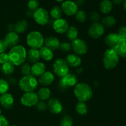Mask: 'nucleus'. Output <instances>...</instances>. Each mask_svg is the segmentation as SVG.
<instances>
[{"mask_svg": "<svg viewBox=\"0 0 126 126\" xmlns=\"http://www.w3.org/2000/svg\"><path fill=\"white\" fill-rule=\"evenodd\" d=\"M8 55L10 62L15 66H20L27 60V50L23 46L18 44L10 49Z\"/></svg>", "mask_w": 126, "mask_h": 126, "instance_id": "1", "label": "nucleus"}, {"mask_svg": "<svg viewBox=\"0 0 126 126\" xmlns=\"http://www.w3.org/2000/svg\"><path fill=\"white\" fill-rule=\"evenodd\" d=\"M74 95L79 102H87L93 97V90L89 84L84 82L78 83L74 87Z\"/></svg>", "mask_w": 126, "mask_h": 126, "instance_id": "2", "label": "nucleus"}, {"mask_svg": "<svg viewBox=\"0 0 126 126\" xmlns=\"http://www.w3.org/2000/svg\"><path fill=\"white\" fill-rule=\"evenodd\" d=\"M119 56L114 49L108 48L105 51L103 55V65L107 70L115 68L119 62Z\"/></svg>", "mask_w": 126, "mask_h": 126, "instance_id": "3", "label": "nucleus"}, {"mask_svg": "<svg viewBox=\"0 0 126 126\" xmlns=\"http://www.w3.org/2000/svg\"><path fill=\"white\" fill-rule=\"evenodd\" d=\"M20 89L24 92H34L39 85L38 79L32 75L23 76L18 82Z\"/></svg>", "mask_w": 126, "mask_h": 126, "instance_id": "4", "label": "nucleus"}, {"mask_svg": "<svg viewBox=\"0 0 126 126\" xmlns=\"http://www.w3.org/2000/svg\"><path fill=\"white\" fill-rule=\"evenodd\" d=\"M44 38L43 34L38 31H32L27 34L26 43L32 49H39L44 46Z\"/></svg>", "mask_w": 126, "mask_h": 126, "instance_id": "5", "label": "nucleus"}, {"mask_svg": "<svg viewBox=\"0 0 126 126\" xmlns=\"http://www.w3.org/2000/svg\"><path fill=\"white\" fill-rule=\"evenodd\" d=\"M53 73L59 78H62L69 73L70 66L65 59L62 58H58L54 60L52 65Z\"/></svg>", "mask_w": 126, "mask_h": 126, "instance_id": "6", "label": "nucleus"}, {"mask_svg": "<svg viewBox=\"0 0 126 126\" xmlns=\"http://www.w3.org/2000/svg\"><path fill=\"white\" fill-rule=\"evenodd\" d=\"M33 18L37 24L41 26H44L49 23V13L46 9L39 7L33 12Z\"/></svg>", "mask_w": 126, "mask_h": 126, "instance_id": "7", "label": "nucleus"}, {"mask_svg": "<svg viewBox=\"0 0 126 126\" xmlns=\"http://www.w3.org/2000/svg\"><path fill=\"white\" fill-rule=\"evenodd\" d=\"M39 100L38 94L34 91L24 92L20 97L21 104L25 107H34Z\"/></svg>", "mask_w": 126, "mask_h": 126, "instance_id": "8", "label": "nucleus"}, {"mask_svg": "<svg viewBox=\"0 0 126 126\" xmlns=\"http://www.w3.org/2000/svg\"><path fill=\"white\" fill-rule=\"evenodd\" d=\"M72 50L74 53L79 56L85 55L88 51V46L86 42L81 38H78L71 41Z\"/></svg>", "mask_w": 126, "mask_h": 126, "instance_id": "9", "label": "nucleus"}, {"mask_svg": "<svg viewBox=\"0 0 126 126\" xmlns=\"http://www.w3.org/2000/svg\"><path fill=\"white\" fill-rule=\"evenodd\" d=\"M77 84L78 78L76 76L70 73L61 78L59 81V86L63 90H66L75 87Z\"/></svg>", "mask_w": 126, "mask_h": 126, "instance_id": "10", "label": "nucleus"}, {"mask_svg": "<svg viewBox=\"0 0 126 126\" xmlns=\"http://www.w3.org/2000/svg\"><path fill=\"white\" fill-rule=\"evenodd\" d=\"M105 30L103 25L100 22L92 23L89 27L88 34L91 38L97 39L102 37L104 34Z\"/></svg>", "mask_w": 126, "mask_h": 126, "instance_id": "11", "label": "nucleus"}, {"mask_svg": "<svg viewBox=\"0 0 126 126\" xmlns=\"http://www.w3.org/2000/svg\"><path fill=\"white\" fill-rule=\"evenodd\" d=\"M61 9L63 13L67 16H73L78 11V6L75 1L71 0L65 1L62 3Z\"/></svg>", "mask_w": 126, "mask_h": 126, "instance_id": "12", "label": "nucleus"}, {"mask_svg": "<svg viewBox=\"0 0 126 126\" xmlns=\"http://www.w3.org/2000/svg\"><path fill=\"white\" fill-rule=\"evenodd\" d=\"M69 23L65 18H60L54 20L52 23V28L55 33L60 34H65L68 30Z\"/></svg>", "mask_w": 126, "mask_h": 126, "instance_id": "13", "label": "nucleus"}, {"mask_svg": "<svg viewBox=\"0 0 126 126\" xmlns=\"http://www.w3.org/2000/svg\"><path fill=\"white\" fill-rule=\"evenodd\" d=\"M48 109L52 113L54 114H59L62 112L63 107L62 102L58 98L52 97L48 100Z\"/></svg>", "mask_w": 126, "mask_h": 126, "instance_id": "14", "label": "nucleus"}, {"mask_svg": "<svg viewBox=\"0 0 126 126\" xmlns=\"http://www.w3.org/2000/svg\"><path fill=\"white\" fill-rule=\"evenodd\" d=\"M0 104L1 107L6 110H10L14 105V97L11 93H5L0 96Z\"/></svg>", "mask_w": 126, "mask_h": 126, "instance_id": "15", "label": "nucleus"}, {"mask_svg": "<svg viewBox=\"0 0 126 126\" xmlns=\"http://www.w3.org/2000/svg\"><path fill=\"white\" fill-rule=\"evenodd\" d=\"M7 47L10 48L18 45L20 41V37L15 32H9L5 35L3 39Z\"/></svg>", "mask_w": 126, "mask_h": 126, "instance_id": "16", "label": "nucleus"}, {"mask_svg": "<svg viewBox=\"0 0 126 126\" xmlns=\"http://www.w3.org/2000/svg\"><path fill=\"white\" fill-rule=\"evenodd\" d=\"M38 82L43 86L47 87L54 82L55 80V75L50 71H46L43 75L39 76Z\"/></svg>", "mask_w": 126, "mask_h": 126, "instance_id": "17", "label": "nucleus"}, {"mask_svg": "<svg viewBox=\"0 0 126 126\" xmlns=\"http://www.w3.org/2000/svg\"><path fill=\"white\" fill-rule=\"evenodd\" d=\"M65 60L67 63L68 65L71 68H78L81 66L82 63V59L81 56L75 53H70L68 54Z\"/></svg>", "mask_w": 126, "mask_h": 126, "instance_id": "18", "label": "nucleus"}, {"mask_svg": "<svg viewBox=\"0 0 126 126\" xmlns=\"http://www.w3.org/2000/svg\"><path fill=\"white\" fill-rule=\"evenodd\" d=\"M121 38L118 33H110L105 37L104 41L109 48L114 49L120 41Z\"/></svg>", "mask_w": 126, "mask_h": 126, "instance_id": "19", "label": "nucleus"}, {"mask_svg": "<svg viewBox=\"0 0 126 126\" xmlns=\"http://www.w3.org/2000/svg\"><path fill=\"white\" fill-rule=\"evenodd\" d=\"M61 42L59 39V38L54 36H50L44 38V46L51 49L53 51L58 50L60 47V44Z\"/></svg>", "mask_w": 126, "mask_h": 126, "instance_id": "20", "label": "nucleus"}, {"mask_svg": "<svg viewBox=\"0 0 126 126\" xmlns=\"http://www.w3.org/2000/svg\"><path fill=\"white\" fill-rule=\"evenodd\" d=\"M46 71V66L45 63L42 62H38L35 63H33L32 65L31 75L36 78H39Z\"/></svg>", "mask_w": 126, "mask_h": 126, "instance_id": "21", "label": "nucleus"}, {"mask_svg": "<svg viewBox=\"0 0 126 126\" xmlns=\"http://www.w3.org/2000/svg\"><path fill=\"white\" fill-rule=\"evenodd\" d=\"M27 59L28 60V63L33 64L39 62L41 57L39 49L30 48L28 50H27Z\"/></svg>", "mask_w": 126, "mask_h": 126, "instance_id": "22", "label": "nucleus"}, {"mask_svg": "<svg viewBox=\"0 0 126 126\" xmlns=\"http://www.w3.org/2000/svg\"><path fill=\"white\" fill-rule=\"evenodd\" d=\"M39 54H40L41 59L46 62L51 61L54 57V51L51 49H49L48 47H46L45 46H43V47L39 49Z\"/></svg>", "mask_w": 126, "mask_h": 126, "instance_id": "23", "label": "nucleus"}, {"mask_svg": "<svg viewBox=\"0 0 126 126\" xmlns=\"http://www.w3.org/2000/svg\"><path fill=\"white\" fill-rule=\"evenodd\" d=\"M28 28V23L26 20H18L14 25V32L18 34L24 33Z\"/></svg>", "mask_w": 126, "mask_h": 126, "instance_id": "24", "label": "nucleus"}, {"mask_svg": "<svg viewBox=\"0 0 126 126\" xmlns=\"http://www.w3.org/2000/svg\"><path fill=\"white\" fill-rule=\"evenodd\" d=\"M37 94H38L39 100L46 101L50 98L51 91L48 87L43 86L38 90Z\"/></svg>", "mask_w": 126, "mask_h": 126, "instance_id": "25", "label": "nucleus"}, {"mask_svg": "<svg viewBox=\"0 0 126 126\" xmlns=\"http://www.w3.org/2000/svg\"><path fill=\"white\" fill-rule=\"evenodd\" d=\"M113 4L111 0H102L100 3V11L104 14H108L113 9Z\"/></svg>", "mask_w": 126, "mask_h": 126, "instance_id": "26", "label": "nucleus"}, {"mask_svg": "<svg viewBox=\"0 0 126 126\" xmlns=\"http://www.w3.org/2000/svg\"><path fill=\"white\" fill-rule=\"evenodd\" d=\"M114 49L119 55V57L126 59V40L121 39Z\"/></svg>", "mask_w": 126, "mask_h": 126, "instance_id": "27", "label": "nucleus"}, {"mask_svg": "<svg viewBox=\"0 0 126 126\" xmlns=\"http://www.w3.org/2000/svg\"><path fill=\"white\" fill-rule=\"evenodd\" d=\"M1 71L6 76H11L14 73L15 66L9 61L1 65Z\"/></svg>", "mask_w": 126, "mask_h": 126, "instance_id": "28", "label": "nucleus"}, {"mask_svg": "<svg viewBox=\"0 0 126 126\" xmlns=\"http://www.w3.org/2000/svg\"><path fill=\"white\" fill-rule=\"evenodd\" d=\"M75 110L79 115L84 116L88 113V106L86 102H78L75 106Z\"/></svg>", "mask_w": 126, "mask_h": 126, "instance_id": "29", "label": "nucleus"}, {"mask_svg": "<svg viewBox=\"0 0 126 126\" xmlns=\"http://www.w3.org/2000/svg\"><path fill=\"white\" fill-rule=\"evenodd\" d=\"M65 34H66V38L71 41H73L78 38L79 30L75 26H70L68 30Z\"/></svg>", "mask_w": 126, "mask_h": 126, "instance_id": "30", "label": "nucleus"}, {"mask_svg": "<svg viewBox=\"0 0 126 126\" xmlns=\"http://www.w3.org/2000/svg\"><path fill=\"white\" fill-rule=\"evenodd\" d=\"M116 19L112 16H107L103 17L102 19V24L104 27H113L116 24Z\"/></svg>", "mask_w": 126, "mask_h": 126, "instance_id": "31", "label": "nucleus"}, {"mask_svg": "<svg viewBox=\"0 0 126 126\" xmlns=\"http://www.w3.org/2000/svg\"><path fill=\"white\" fill-rule=\"evenodd\" d=\"M62 13L63 12L62 11L61 7L58 6H55L53 7L51 9V10H50V13H49V16H50L52 19L55 20L62 18Z\"/></svg>", "mask_w": 126, "mask_h": 126, "instance_id": "32", "label": "nucleus"}, {"mask_svg": "<svg viewBox=\"0 0 126 126\" xmlns=\"http://www.w3.org/2000/svg\"><path fill=\"white\" fill-rule=\"evenodd\" d=\"M32 65L28 62H25L20 66V71L23 76L31 75Z\"/></svg>", "mask_w": 126, "mask_h": 126, "instance_id": "33", "label": "nucleus"}, {"mask_svg": "<svg viewBox=\"0 0 126 126\" xmlns=\"http://www.w3.org/2000/svg\"><path fill=\"white\" fill-rule=\"evenodd\" d=\"M75 16L76 20L80 23H84L87 21V14L84 10H78Z\"/></svg>", "mask_w": 126, "mask_h": 126, "instance_id": "34", "label": "nucleus"}, {"mask_svg": "<svg viewBox=\"0 0 126 126\" xmlns=\"http://www.w3.org/2000/svg\"><path fill=\"white\" fill-rule=\"evenodd\" d=\"M9 89V84L6 80L0 78V95L8 92Z\"/></svg>", "mask_w": 126, "mask_h": 126, "instance_id": "35", "label": "nucleus"}, {"mask_svg": "<svg viewBox=\"0 0 126 126\" xmlns=\"http://www.w3.org/2000/svg\"><path fill=\"white\" fill-rule=\"evenodd\" d=\"M73 120L69 115H65L61 119L60 122V126H73Z\"/></svg>", "mask_w": 126, "mask_h": 126, "instance_id": "36", "label": "nucleus"}, {"mask_svg": "<svg viewBox=\"0 0 126 126\" xmlns=\"http://www.w3.org/2000/svg\"><path fill=\"white\" fill-rule=\"evenodd\" d=\"M59 49H60L62 52H70L71 50H72L71 44L68 41H64L62 42V43H60Z\"/></svg>", "mask_w": 126, "mask_h": 126, "instance_id": "37", "label": "nucleus"}, {"mask_svg": "<svg viewBox=\"0 0 126 126\" xmlns=\"http://www.w3.org/2000/svg\"><path fill=\"white\" fill-rule=\"evenodd\" d=\"M27 6L28 9L34 12L39 8V1L38 0H29Z\"/></svg>", "mask_w": 126, "mask_h": 126, "instance_id": "38", "label": "nucleus"}, {"mask_svg": "<svg viewBox=\"0 0 126 126\" xmlns=\"http://www.w3.org/2000/svg\"><path fill=\"white\" fill-rule=\"evenodd\" d=\"M35 107L38 110L41 111H44L48 109L47 103L45 101L39 100L35 105Z\"/></svg>", "mask_w": 126, "mask_h": 126, "instance_id": "39", "label": "nucleus"}, {"mask_svg": "<svg viewBox=\"0 0 126 126\" xmlns=\"http://www.w3.org/2000/svg\"><path fill=\"white\" fill-rule=\"evenodd\" d=\"M90 20L91 22L93 23L95 22H99V20H100V14L97 11H94L90 15Z\"/></svg>", "mask_w": 126, "mask_h": 126, "instance_id": "40", "label": "nucleus"}, {"mask_svg": "<svg viewBox=\"0 0 126 126\" xmlns=\"http://www.w3.org/2000/svg\"><path fill=\"white\" fill-rule=\"evenodd\" d=\"M118 35L120 37L121 39H125L126 40V27L123 26L119 29L118 33Z\"/></svg>", "mask_w": 126, "mask_h": 126, "instance_id": "41", "label": "nucleus"}, {"mask_svg": "<svg viewBox=\"0 0 126 126\" xmlns=\"http://www.w3.org/2000/svg\"><path fill=\"white\" fill-rule=\"evenodd\" d=\"M9 55L8 53L4 52L2 54H0V64L2 65V64L5 63L9 62Z\"/></svg>", "mask_w": 126, "mask_h": 126, "instance_id": "42", "label": "nucleus"}, {"mask_svg": "<svg viewBox=\"0 0 126 126\" xmlns=\"http://www.w3.org/2000/svg\"><path fill=\"white\" fill-rule=\"evenodd\" d=\"M7 48H8V47L6 45L3 39H0V54L6 52Z\"/></svg>", "mask_w": 126, "mask_h": 126, "instance_id": "43", "label": "nucleus"}, {"mask_svg": "<svg viewBox=\"0 0 126 126\" xmlns=\"http://www.w3.org/2000/svg\"><path fill=\"white\" fill-rule=\"evenodd\" d=\"M0 126H9L8 119L3 115H0Z\"/></svg>", "mask_w": 126, "mask_h": 126, "instance_id": "44", "label": "nucleus"}, {"mask_svg": "<svg viewBox=\"0 0 126 126\" xmlns=\"http://www.w3.org/2000/svg\"><path fill=\"white\" fill-rule=\"evenodd\" d=\"M7 81L8 82L9 84V85H16V84L17 83V79L14 77H10Z\"/></svg>", "mask_w": 126, "mask_h": 126, "instance_id": "45", "label": "nucleus"}, {"mask_svg": "<svg viewBox=\"0 0 126 126\" xmlns=\"http://www.w3.org/2000/svg\"><path fill=\"white\" fill-rule=\"evenodd\" d=\"M75 2L78 6H81L84 3V0H75Z\"/></svg>", "mask_w": 126, "mask_h": 126, "instance_id": "46", "label": "nucleus"}, {"mask_svg": "<svg viewBox=\"0 0 126 126\" xmlns=\"http://www.w3.org/2000/svg\"><path fill=\"white\" fill-rule=\"evenodd\" d=\"M33 12H34L30 11V10H28V11L26 12V16H27V17H29V18H30V17H33Z\"/></svg>", "mask_w": 126, "mask_h": 126, "instance_id": "47", "label": "nucleus"}, {"mask_svg": "<svg viewBox=\"0 0 126 126\" xmlns=\"http://www.w3.org/2000/svg\"><path fill=\"white\" fill-rule=\"evenodd\" d=\"M7 30H8L9 32H13L14 31V25L10 23V24H9L8 25H7Z\"/></svg>", "mask_w": 126, "mask_h": 126, "instance_id": "48", "label": "nucleus"}, {"mask_svg": "<svg viewBox=\"0 0 126 126\" xmlns=\"http://www.w3.org/2000/svg\"><path fill=\"white\" fill-rule=\"evenodd\" d=\"M123 0H113V4L114 3L116 5H119L123 2Z\"/></svg>", "mask_w": 126, "mask_h": 126, "instance_id": "49", "label": "nucleus"}, {"mask_svg": "<svg viewBox=\"0 0 126 126\" xmlns=\"http://www.w3.org/2000/svg\"><path fill=\"white\" fill-rule=\"evenodd\" d=\"M123 7H124V10L126 11V1H124V4H123Z\"/></svg>", "mask_w": 126, "mask_h": 126, "instance_id": "50", "label": "nucleus"}, {"mask_svg": "<svg viewBox=\"0 0 126 126\" xmlns=\"http://www.w3.org/2000/svg\"><path fill=\"white\" fill-rule=\"evenodd\" d=\"M56 1L59 2H63L64 1V0H56Z\"/></svg>", "mask_w": 126, "mask_h": 126, "instance_id": "51", "label": "nucleus"}, {"mask_svg": "<svg viewBox=\"0 0 126 126\" xmlns=\"http://www.w3.org/2000/svg\"><path fill=\"white\" fill-rule=\"evenodd\" d=\"M1 113H2V111H1V108H0V115H1Z\"/></svg>", "mask_w": 126, "mask_h": 126, "instance_id": "52", "label": "nucleus"}, {"mask_svg": "<svg viewBox=\"0 0 126 126\" xmlns=\"http://www.w3.org/2000/svg\"><path fill=\"white\" fill-rule=\"evenodd\" d=\"M1 65H1V64H0V71H1Z\"/></svg>", "mask_w": 126, "mask_h": 126, "instance_id": "53", "label": "nucleus"}, {"mask_svg": "<svg viewBox=\"0 0 126 126\" xmlns=\"http://www.w3.org/2000/svg\"><path fill=\"white\" fill-rule=\"evenodd\" d=\"M15 126V125H12V126Z\"/></svg>", "mask_w": 126, "mask_h": 126, "instance_id": "54", "label": "nucleus"}, {"mask_svg": "<svg viewBox=\"0 0 126 126\" xmlns=\"http://www.w3.org/2000/svg\"><path fill=\"white\" fill-rule=\"evenodd\" d=\"M123 1H126V0H123Z\"/></svg>", "mask_w": 126, "mask_h": 126, "instance_id": "55", "label": "nucleus"}, {"mask_svg": "<svg viewBox=\"0 0 126 126\" xmlns=\"http://www.w3.org/2000/svg\"><path fill=\"white\" fill-rule=\"evenodd\" d=\"M0 96H1V95H0Z\"/></svg>", "mask_w": 126, "mask_h": 126, "instance_id": "56", "label": "nucleus"}]
</instances>
